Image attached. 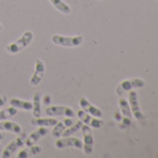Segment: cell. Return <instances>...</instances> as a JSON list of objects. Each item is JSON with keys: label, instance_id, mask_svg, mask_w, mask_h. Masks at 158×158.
<instances>
[{"label": "cell", "instance_id": "obj_1", "mask_svg": "<svg viewBox=\"0 0 158 158\" xmlns=\"http://www.w3.org/2000/svg\"><path fill=\"white\" fill-rule=\"evenodd\" d=\"M33 39H34L33 32L26 31L17 41H14V42L10 43V45H8L6 47V49L9 53L16 54V53L22 51L23 49H24L25 48H27L31 44Z\"/></svg>", "mask_w": 158, "mask_h": 158}, {"label": "cell", "instance_id": "obj_2", "mask_svg": "<svg viewBox=\"0 0 158 158\" xmlns=\"http://www.w3.org/2000/svg\"><path fill=\"white\" fill-rule=\"evenodd\" d=\"M51 41L53 44L64 47V48H74L80 46L83 41L84 37L82 35H76V36H64L60 35H54L51 37Z\"/></svg>", "mask_w": 158, "mask_h": 158}, {"label": "cell", "instance_id": "obj_3", "mask_svg": "<svg viewBox=\"0 0 158 158\" xmlns=\"http://www.w3.org/2000/svg\"><path fill=\"white\" fill-rule=\"evenodd\" d=\"M145 85V82L141 78H132V79H127V80L122 81L118 87L116 88V93L117 95L121 96L125 92L129 91L134 89H140L143 88Z\"/></svg>", "mask_w": 158, "mask_h": 158}, {"label": "cell", "instance_id": "obj_4", "mask_svg": "<svg viewBox=\"0 0 158 158\" xmlns=\"http://www.w3.org/2000/svg\"><path fill=\"white\" fill-rule=\"evenodd\" d=\"M55 147L57 149H64V148H76V149H83V141L75 137H61L60 139H57L55 141Z\"/></svg>", "mask_w": 158, "mask_h": 158}, {"label": "cell", "instance_id": "obj_5", "mask_svg": "<svg viewBox=\"0 0 158 158\" xmlns=\"http://www.w3.org/2000/svg\"><path fill=\"white\" fill-rule=\"evenodd\" d=\"M128 103L131 109L132 115L137 120H142L144 118L143 113L140 110L139 104V97L136 90L131 89L128 91Z\"/></svg>", "mask_w": 158, "mask_h": 158}, {"label": "cell", "instance_id": "obj_6", "mask_svg": "<svg viewBox=\"0 0 158 158\" xmlns=\"http://www.w3.org/2000/svg\"><path fill=\"white\" fill-rule=\"evenodd\" d=\"M46 114L48 116H66L71 118H73L75 116V113L71 107L60 105L48 107L46 109Z\"/></svg>", "mask_w": 158, "mask_h": 158}, {"label": "cell", "instance_id": "obj_7", "mask_svg": "<svg viewBox=\"0 0 158 158\" xmlns=\"http://www.w3.org/2000/svg\"><path fill=\"white\" fill-rule=\"evenodd\" d=\"M82 134H83V151L86 154H90L93 151L94 139L91 127L88 125H83L81 127Z\"/></svg>", "mask_w": 158, "mask_h": 158}, {"label": "cell", "instance_id": "obj_8", "mask_svg": "<svg viewBox=\"0 0 158 158\" xmlns=\"http://www.w3.org/2000/svg\"><path fill=\"white\" fill-rule=\"evenodd\" d=\"M45 73H46V65H45V62L41 59H37L35 60L34 73H33V75H32V77L30 79V84H31V86H33V87L38 86L41 83L42 79L44 78Z\"/></svg>", "mask_w": 158, "mask_h": 158}, {"label": "cell", "instance_id": "obj_9", "mask_svg": "<svg viewBox=\"0 0 158 158\" xmlns=\"http://www.w3.org/2000/svg\"><path fill=\"white\" fill-rule=\"evenodd\" d=\"M76 114H77V117L79 118V120L82 121L85 125H88L93 128H101L104 124V122L102 119H100L99 117H95V116L86 113L83 110H79Z\"/></svg>", "mask_w": 158, "mask_h": 158}, {"label": "cell", "instance_id": "obj_10", "mask_svg": "<svg viewBox=\"0 0 158 158\" xmlns=\"http://www.w3.org/2000/svg\"><path fill=\"white\" fill-rule=\"evenodd\" d=\"M23 145H25V140L23 136H20L18 138H16L15 139H13L12 141H10L8 146H6V148L4 150H2L1 152V157L2 158H10L13 155V153H15V152L22 148Z\"/></svg>", "mask_w": 158, "mask_h": 158}, {"label": "cell", "instance_id": "obj_11", "mask_svg": "<svg viewBox=\"0 0 158 158\" xmlns=\"http://www.w3.org/2000/svg\"><path fill=\"white\" fill-rule=\"evenodd\" d=\"M118 104H119L121 114H122V119H121L122 124L125 127H129L132 122V113H131L129 103L125 98H120L118 101Z\"/></svg>", "mask_w": 158, "mask_h": 158}, {"label": "cell", "instance_id": "obj_12", "mask_svg": "<svg viewBox=\"0 0 158 158\" xmlns=\"http://www.w3.org/2000/svg\"><path fill=\"white\" fill-rule=\"evenodd\" d=\"M79 105H80L81 109L83 111H85L86 113L95 116V117H99L101 118L102 116V112L101 109H99L98 107L94 106L93 104H91L89 100L85 97L81 98L80 101H79Z\"/></svg>", "mask_w": 158, "mask_h": 158}, {"label": "cell", "instance_id": "obj_13", "mask_svg": "<svg viewBox=\"0 0 158 158\" xmlns=\"http://www.w3.org/2000/svg\"><path fill=\"white\" fill-rule=\"evenodd\" d=\"M74 123V121L73 120V118L71 117H67L65 118L63 121L61 122H57V124L53 127V129H52V132H51V135L54 139H59L61 137V134L62 132L70 126H72L73 124Z\"/></svg>", "mask_w": 158, "mask_h": 158}, {"label": "cell", "instance_id": "obj_14", "mask_svg": "<svg viewBox=\"0 0 158 158\" xmlns=\"http://www.w3.org/2000/svg\"><path fill=\"white\" fill-rule=\"evenodd\" d=\"M48 129L45 127H38L36 130H35L33 133H31L26 139H25V145L27 147H30L34 144H35L42 137L46 136L48 134Z\"/></svg>", "mask_w": 158, "mask_h": 158}, {"label": "cell", "instance_id": "obj_15", "mask_svg": "<svg viewBox=\"0 0 158 158\" xmlns=\"http://www.w3.org/2000/svg\"><path fill=\"white\" fill-rule=\"evenodd\" d=\"M0 131H10L15 134H20L22 132V127L12 121H0Z\"/></svg>", "mask_w": 158, "mask_h": 158}, {"label": "cell", "instance_id": "obj_16", "mask_svg": "<svg viewBox=\"0 0 158 158\" xmlns=\"http://www.w3.org/2000/svg\"><path fill=\"white\" fill-rule=\"evenodd\" d=\"M42 147L39 145H32L26 149H23L22 151H20V152L18 153L17 157L18 158H28L31 156H35L37 154H39L42 152Z\"/></svg>", "mask_w": 158, "mask_h": 158}, {"label": "cell", "instance_id": "obj_17", "mask_svg": "<svg viewBox=\"0 0 158 158\" xmlns=\"http://www.w3.org/2000/svg\"><path fill=\"white\" fill-rule=\"evenodd\" d=\"M58 120L56 118H40V117H34L31 120V124L35 127H54L57 124Z\"/></svg>", "mask_w": 158, "mask_h": 158}, {"label": "cell", "instance_id": "obj_18", "mask_svg": "<svg viewBox=\"0 0 158 158\" xmlns=\"http://www.w3.org/2000/svg\"><path fill=\"white\" fill-rule=\"evenodd\" d=\"M10 104L12 107H15L17 109L24 110V111H31L33 108V103L32 102L29 101H23L21 99L17 98H12L10 100Z\"/></svg>", "mask_w": 158, "mask_h": 158}, {"label": "cell", "instance_id": "obj_19", "mask_svg": "<svg viewBox=\"0 0 158 158\" xmlns=\"http://www.w3.org/2000/svg\"><path fill=\"white\" fill-rule=\"evenodd\" d=\"M41 93L40 92H36L35 93L34 97H33V108H32V113H33V116L34 117H40L41 116Z\"/></svg>", "mask_w": 158, "mask_h": 158}, {"label": "cell", "instance_id": "obj_20", "mask_svg": "<svg viewBox=\"0 0 158 158\" xmlns=\"http://www.w3.org/2000/svg\"><path fill=\"white\" fill-rule=\"evenodd\" d=\"M50 4L60 13L68 15L71 13V8L68 4H66L63 0H49Z\"/></svg>", "mask_w": 158, "mask_h": 158}, {"label": "cell", "instance_id": "obj_21", "mask_svg": "<svg viewBox=\"0 0 158 158\" xmlns=\"http://www.w3.org/2000/svg\"><path fill=\"white\" fill-rule=\"evenodd\" d=\"M83 126V122L82 121H77L74 122L72 126L68 127L61 134V137H68V136H72L73 134H74L75 132H77L79 129H81V127Z\"/></svg>", "mask_w": 158, "mask_h": 158}, {"label": "cell", "instance_id": "obj_22", "mask_svg": "<svg viewBox=\"0 0 158 158\" xmlns=\"http://www.w3.org/2000/svg\"><path fill=\"white\" fill-rule=\"evenodd\" d=\"M18 113V109L15 107H10L8 109L0 111V121H4V120H8L11 117H13L15 114H17Z\"/></svg>", "mask_w": 158, "mask_h": 158}, {"label": "cell", "instance_id": "obj_23", "mask_svg": "<svg viewBox=\"0 0 158 158\" xmlns=\"http://www.w3.org/2000/svg\"><path fill=\"white\" fill-rule=\"evenodd\" d=\"M7 102H8V97H7V95L0 96V108L3 107Z\"/></svg>", "mask_w": 158, "mask_h": 158}, {"label": "cell", "instance_id": "obj_24", "mask_svg": "<svg viewBox=\"0 0 158 158\" xmlns=\"http://www.w3.org/2000/svg\"><path fill=\"white\" fill-rule=\"evenodd\" d=\"M5 138V134L3 133V132H1L0 131V140H2L3 139Z\"/></svg>", "mask_w": 158, "mask_h": 158}, {"label": "cell", "instance_id": "obj_25", "mask_svg": "<svg viewBox=\"0 0 158 158\" xmlns=\"http://www.w3.org/2000/svg\"><path fill=\"white\" fill-rule=\"evenodd\" d=\"M2 150H3V149H2V145H1V143H0V153L2 152Z\"/></svg>", "mask_w": 158, "mask_h": 158}, {"label": "cell", "instance_id": "obj_26", "mask_svg": "<svg viewBox=\"0 0 158 158\" xmlns=\"http://www.w3.org/2000/svg\"><path fill=\"white\" fill-rule=\"evenodd\" d=\"M2 30H3V25L0 23V31H2Z\"/></svg>", "mask_w": 158, "mask_h": 158}]
</instances>
